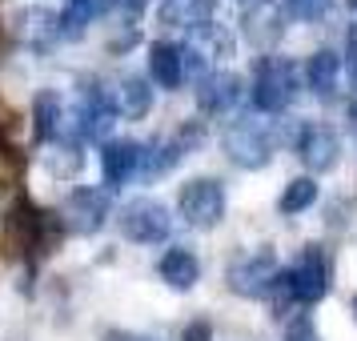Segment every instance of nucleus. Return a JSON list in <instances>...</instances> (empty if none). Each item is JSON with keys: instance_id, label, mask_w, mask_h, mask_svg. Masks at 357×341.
Listing matches in <instances>:
<instances>
[{"instance_id": "f257e3e1", "label": "nucleus", "mask_w": 357, "mask_h": 341, "mask_svg": "<svg viewBox=\"0 0 357 341\" xmlns=\"http://www.w3.org/2000/svg\"><path fill=\"white\" fill-rule=\"evenodd\" d=\"M61 233H65L61 213H45V209H36L29 197H20L17 205L4 213V237H0V245H4L8 257L36 261L61 245Z\"/></svg>"}, {"instance_id": "f03ea898", "label": "nucleus", "mask_w": 357, "mask_h": 341, "mask_svg": "<svg viewBox=\"0 0 357 341\" xmlns=\"http://www.w3.org/2000/svg\"><path fill=\"white\" fill-rule=\"evenodd\" d=\"M293 93H297V68H293V61L269 52V56H261L257 65H253V89H249L253 109H261V113H281L293 100Z\"/></svg>"}, {"instance_id": "7ed1b4c3", "label": "nucleus", "mask_w": 357, "mask_h": 341, "mask_svg": "<svg viewBox=\"0 0 357 341\" xmlns=\"http://www.w3.org/2000/svg\"><path fill=\"white\" fill-rule=\"evenodd\" d=\"M221 149H225V157L237 169H265V165L273 161V137L269 129L261 125L257 116H237L225 132H221Z\"/></svg>"}, {"instance_id": "20e7f679", "label": "nucleus", "mask_w": 357, "mask_h": 341, "mask_svg": "<svg viewBox=\"0 0 357 341\" xmlns=\"http://www.w3.org/2000/svg\"><path fill=\"white\" fill-rule=\"evenodd\" d=\"M121 237L132 245H161L173 229V217L165 209V201L157 197H132L121 205Z\"/></svg>"}, {"instance_id": "39448f33", "label": "nucleus", "mask_w": 357, "mask_h": 341, "mask_svg": "<svg viewBox=\"0 0 357 341\" xmlns=\"http://www.w3.org/2000/svg\"><path fill=\"white\" fill-rule=\"evenodd\" d=\"M277 273H281L277 253L269 245H261V249H249L241 257H233V265L225 269V285L237 297H269Z\"/></svg>"}, {"instance_id": "423d86ee", "label": "nucleus", "mask_w": 357, "mask_h": 341, "mask_svg": "<svg viewBox=\"0 0 357 341\" xmlns=\"http://www.w3.org/2000/svg\"><path fill=\"white\" fill-rule=\"evenodd\" d=\"M177 213L185 217L189 229H217L225 217V189L213 177H193L181 185L177 193Z\"/></svg>"}, {"instance_id": "0eeeda50", "label": "nucleus", "mask_w": 357, "mask_h": 341, "mask_svg": "<svg viewBox=\"0 0 357 341\" xmlns=\"http://www.w3.org/2000/svg\"><path fill=\"white\" fill-rule=\"evenodd\" d=\"M109 213H113V201H109L105 189L77 185L61 205V221H65V233H73V237H93V233L105 229Z\"/></svg>"}, {"instance_id": "6e6552de", "label": "nucleus", "mask_w": 357, "mask_h": 341, "mask_svg": "<svg viewBox=\"0 0 357 341\" xmlns=\"http://www.w3.org/2000/svg\"><path fill=\"white\" fill-rule=\"evenodd\" d=\"M285 4H277V0H245L241 4V36L245 45H253L257 52L269 56V49L281 45V36H285Z\"/></svg>"}, {"instance_id": "1a4fd4ad", "label": "nucleus", "mask_w": 357, "mask_h": 341, "mask_svg": "<svg viewBox=\"0 0 357 341\" xmlns=\"http://www.w3.org/2000/svg\"><path fill=\"white\" fill-rule=\"evenodd\" d=\"M297 157L305 165L309 173H329V169H337L341 161V137L333 125H321V121H309L301 125L297 132Z\"/></svg>"}, {"instance_id": "9d476101", "label": "nucleus", "mask_w": 357, "mask_h": 341, "mask_svg": "<svg viewBox=\"0 0 357 341\" xmlns=\"http://www.w3.org/2000/svg\"><path fill=\"white\" fill-rule=\"evenodd\" d=\"M13 29H17L20 45L40 52V56L52 52L56 40H65V36H61V13H52V8H45V4H24V8H17Z\"/></svg>"}, {"instance_id": "9b49d317", "label": "nucleus", "mask_w": 357, "mask_h": 341, "mask_svg": "<svg viewBox=\"0 0 357 341\" xmlns=\"http://www.w3.org/2000/svg\"><path fill=\"white\" fill-rule=\"evenodd\" d=\"M289 273H293V297H297V305H317L329 293V261H325L321 245H305L301 261L293 265Z\"/></svg>"}, {"instance_id": "f8f14e48", "label": "nucleus", "mask_w": 357, "mask_h": 341, "mask_svg": "<svg viewBox=\"0 0 357 341\" xmlns=\"http://www.w3.org/2000/svg\"><path fill=\"white\" fill-rule=\"evenodd\" d=\"M241 100V77L229 68H213L205 81H197V109L205 116H225Z\"/></svg>"}, {"instance_id": "ddd939ff", "label": "nucleus", "mask_w": 357, "mask_h": 341, "mask_svg": "<svg viewBox=\"0 0 357 341\" xmlns=\"http://www.w3.org/2000/svg\"><path fill=\"white\" fill-rule=\"evenodd\" d=\"M141 153H145V145H137V141H105V149H100V177H105V185L121 189L132 177H141Z\"/></svg>"}, {"instance_id": "4468645a", "label": "nucleus", "mask_w": 357, "mask_h": 341, "mask_svg": "<svg viewBox=\"0 0 357 341\" xmlns=\"http://www.w3.org/2000/svg\"><path fill=\"white\" fill-rule=\"evenodd\" d=\"M113 105H116V116H125V121H145L153 113V84L145 77H121L113 84Z\"/></svg>"}, {"instance_id": "2eb2a0df", "label": "nucleus", "mask_w": 357, "mask_h": 341, "mask_svg": "<svg viewBox=\"0 0 357 341\" xmlns=\"http://www.w3.org/2000/svg\"><path fill=\"white\" fill-rule=\"evenodd\" d=\"M61 125H65V100L56 89H40L33 97V137L40 145H56L61 141Z\"/></svg>"}, {"instance_id": "dca6fc26", "label": "nucleus", "mask_w": 357, "mask_h": 341, "mask_svg": "<svg viewBox=\"0 0 357 341\" xmlns=\"http://www.w3.org/2000/svg\"><path fill=\"white\" fill-rule=\"evenodd\" d=\"M157 277H161L169 289H193L197 281H201V261H197L193 249L173 245V249L157 261Z\"/></svg>"}, {"instance_id": "f3484780", "label": "nucleus", "mask_w": 357, "mask_h": 341, "mask_svg": "<svg viewBox=\"0 0 357 341\" xmlns=\"http://www.w3.org/2000/svg\"><path fill=\"white\" fill-rule=\"evenodd\" d=\"M149 77H153V84H161L165 93L181 89V81H185V68H181V45L153 40V45H149Z\"/></svg>"}, {"instance_id": "a211bd4d", "label": "nucleus", "mask_w": 357, "mask_h": 341, "mask_svg": "<svg viewBox=\"0 0 357 341\" xmlns=\"http://www.w3.org/2000/svg\"><path fill=\"white\" fill-rule=\"evenodd\" d=\"M185 49H193L201 61H229L233 56V36L217 24V20H205V24H197L189 29V40H185Z\"/></svg>"}, {"instance_id": "6ab92c4d", "label": "nucleus", "mask_w": 357, "mask_h": 341, "mask_svg": "<svg viewBox=\"0 0 357 341\" xmlns=\"http://www.w3.org/2000/svg\"><path fill=\"white\" fill-rule=\"evenodd\" d=\"M213 4L217 0H161L157 4V20L169 29H197L213 20Z\"/></svg>"}, {"instance_id": "aec40b11", "label": "nucleus", "mask_w": 357, "mask_h": 341, "mask_svg": "<svg viewBox=\"0 0 357 341\" xmlns=\"http://www.w3.org/2000/svg\"><path fill=\"white\" fill-rule=\"evenodd\" d=\"M305 81L309 89L317 93V97H333L337 93V81H341V56L333 49H317L313 56H309V65H305Z\"/></svg>"}, {"instance_id": "412c9836", "label": "nucleus", "mask_w": 357, "mask_h": 341, "mask_svg": "<svg viewBox=\"0 0 357 341\" xmlns=\"http://www.w3.org/2000/svg\"><path fill=\"white\" fill-rule=\"evenodd\" d=\"M97 17H100L97 0H65V8H61V36L65 40H81Z\"/></svg>"}, {"instance_id": "4be33fe9", "label": "nucleus", "mask_w": 357, "mask_h": 341, "mask_svg": "<svg viewBox=\"0 0 357 341\" xmlns=\"http://www.w3.org/2000/svg\"><path fill=\"white\" fill-rule=\"evenodd\" d=\"M181 157H185V153L177 149V141H149L145 153H141V177H145V181L165 177Z\"/></svg>"}, {"instance_id": "5701e85b", "label": "nucleus", "mask_w": 357, "mask_h": 341, "mask_svg": "<svg viewBox=\"0 0 357 341\" xmlns=\"http://www.w3.org/2000/svg\"><path fill=\"white\" fill-rule=\"evenodd\" d=\"M81 165H84L81 145H68V141H56V145H52V153H45V169H49L56 181L77 177V173H81Z\"/></svg>"}, {"instance_id": "b1692460", "label": "nucleus", "mask_w": 357, "mask_h": 341, "mask_svg": "<svg viewBox=\"0 0 357 341\" xmlns=\"http://www.w3.org/2000/svg\"><path fill=\"white\" fill-rule=\"evenodd\" d=\"M313 201H317V181L313 177H293L289 185H285L281 201H277V209L285 213V217H293V213H305Z\"/></svg>"}, {"instance_id": "393cba45", "label": "nucleus", "mask_w": 357, "mask_h": 341, "mask_svg": "<svg viewBox=\"0 0 357 341\" xmlns=\"http://www.w3.org/2000/svg\"><path fill=\"white\" fill-rule=\"evenodd\" d=\"M333 0H285V13L293 20H321Z\"/></svg>"}, {"instance_id": "a878e982", "label": "nucleus", "mask_w": 357, "mask_h": 341, "mask_svg": "<svg viewBox=\"0 0 357 341\" xmlns=\"http://www.w3.org/2000/svg\"><path fill=\"white\" fill-rule=\"evenodd\" d=\"M285 341H321L317 329H313V317H309V313H297V317L285 325Z\"/></svg>"}, {"instance_id": "bb28decb", "label": "nucleus", "mask_w": 357, "mask_h": 341, "mask_svg": "<svg viewBox=\"0 0 357 341\" xmlns=\"http://www.w3.org/2000/svg\"><path fill=\"white\" fill-rule=\"evenodd\" d=\"M173 141H177V149H181V153H189V149H197L201 141H205V129H201V121H185V125L177 129V137H173Z\"/></svg>"}, {"instance_id": "cd10ccee", "label": "nucleus", "mask_w": 357, "mask_h": 341, "mask_svg": "<svg viewBox=\"0 0 357 341\" xmlns=\"http://www.w3.org/2000/svg\"><path fill=\"white\" fill-rule=\"evenodd\" d=\"M181 341H213V325L205 317H197V321H189L181 329Z\"/></svg>"}, {"instance_id": "c85d7f7f", "label": "nucleus", "mask_w": 357, "mask_h": 341, "mask_svg": "<svg viewBox=\"0 0 357 341\" xmlns=\"http://www.w3.org/2000/svg\"><path fill=\"white\" fill-rule=\"evenodd\" d=\"M100 341H157V338H149V333H132V329H105Z\"/></svg>"}, {"instance_id": "c756f323", "label": "nucleus", "mask_w": 357, "mask_h": 341, "mask_svg": "<svg viewBox=\"0 0 357 341\" xmlns=\"http://www.w3.org/2000/svg\"><path fill=\"white\" fill-rule=\"evenodd\" d=\"M349 313H354V317H357V293H354V297H349Z\"/></svg>"}, {"instance_id": "7c9ffc66", "label": "nucleus", "mask_w": 357, "mask_h": 341, "mask_svg": "<svg viewBox=\"0 0 357 341\" xmlns=\"http://www.w3.org/2000/svg\"><path fill=\"white\" fill-rule=\"evenodd\" d=\"M349 8H354V13H357V0H349Z\"/></svg>"}]
</instances>
